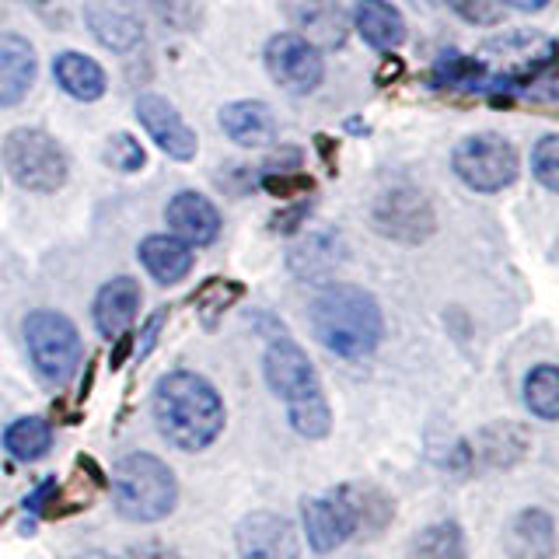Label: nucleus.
I'll return each instance as SVG.
<instances>
[{
	"mask_svg": "<svg viewBox=\"0 0 559 559\" xmlns=\"http://www.w3.org/2000/svg\"><path fill=\"white\" fill-rule=\"evenodd\" d=\"M102 157H105V165H112L116 171H140L147 165L144 147H140L136 136H130V133H112Z\"/></svg>",
	"mask_w": 559,
	"mask_h": 559,
	"instance_id": "c85d7f7f",
	"label": "nucleus"
},
{
	"mask_svg": "<svg viewBox=\"0 0 559 559\" xmlns=\"http://www.w3.org/2000/svg\"><path fill=\"white\" fill-rule=\"evenodd\" d=\"M301 521H305L308 546L314 552H332V549H340L343 542L357 538L354 514H349V507H346L340 489H332V493H325V497L301 500Z\"/></svg>",
	"mask_w": 559,
	"mask_h": 559,
	"instance_id": "9b49d317",
	"label": "nucleus"
},
{
	"mask_svg": "<svg viewBox=\"0 0 559 559\" xmlns=\"http://www.w3.org/2000/svg\"><path fill=\"white\" fill-rule=\"evenodd\" d=\"M308 200H297L290 210H284V214H276L273 217V231H284V235H290V231H297L301 227V221L308 217Z\"/></svg>",
	"mask_w": 559,
	"mask_h": 559,
	"instance_id": "f704fd0d",
	"label": "nucleus"
},
{
	"mask_svg": "<svg viewBox=\"0 0 559 559\" xmlns=\"http://www.w3.org/2000/svg\"><path fill=\"white\" fill-rule=\"evenodd\" d=\"M454 175L476 192H500L518 179V151L500 133L465 136L454 147Z\"/></svg>",
	"mask_w": 559,
	"mask_h": 559,
	"instance_id": "0eeeda50",
	"label": "nucleus"
},
{
	"mask_svg": "<svg viewBox=\"0 0 559 559\" xmlns=\"http://www.w3.org/2000/svg\"><path fill=\"white\" fill-rule=\"evenodd\" d=\"M57 493H60V489H57V479H46L39 489H35V493L28 497V514H46V503L49 500H57Z\"/></svg>",
	"mask_w": 559,
	"mask_h": 559,
	"instance_id": "c9c22d12",
	"label": "nucleus"
},
{
	"mask_svg": "<svg viewBox=\"0 0 559 559\" xmlns=\"http://www.w3.org/2000/svg\"><path fill=\"white\" fill-rule=\"evenodd\" d=\"M371 221L384 238L402 241V245L427 241L437 227L430 200L413 186H399V189L384 192V197H378Z\"/></svg>",
	"mask_w": 559,
	"mask_h": 559,
	"instance_id": "6e6552de",
	"label": "nucleus"
},
{
	"mask_svg": "<svg viewBox=\"0 0 559 559\" xmlns=\"http://www.w3.org/2000/svg\"><path fill=\"white\" fill-rule=\"evenodd\" d=\"M235 546L241 559H297L301 542H297L294 524L284 514L255 511L238 521Z\"/></svg>",
	"mask_w": 559,
	"mask_h": 559,
	"instance_id": "9d476101",
	"label": "nucleus"
},
{
	"mask_svg": "<svg viewBox=\"0 0 559 559\" xmlns=\"http://www.w3.org/2000/svg\"><path fill=\"white\" fill-rule=\"evenodd\" d=\"M4 168L11 179L32 192H57L67 182V154L43 130H14L4 140Z\"/></svg>",
	"mask_w": 559,
	"mask_h": 559,
	"instance_id": "423d86ee",
	"label": "nucleus"
},
{
	"mask_svg": "<svg viewBox=\"0 0 559 559\" xmlns=\"http://www.w3.org/2000/svg\"><path fill=\"white\" fill-rule=\"evenodd\" d=\"M266 67L270 78L294 95L314 92L325 78V63L319 57V49L305 43L301 35H273L266 46Z\"/></svg>",
	"mask_w": 559,
	"mask_h": 559,
	"instance_id": "1a4fd4ad",
	"label": "nucleus"
},
{
	"mask_svg": "<svg viewBox=\"0 0 559 559\" xmlns=\"http://www.w3.org/2000/svg\"><path fill=\"white\" fill-rule=\"evenodd\" d=\"M448 8H454V14H462L472 25H497L503 14L497 0H448Z\"/></svg>",
	"mask_w": 559,
	"mask_h": 559,
	"instance_id": "72a5a7b5",
	"label": "nucleus"
},
{
	"mask_svg": "<svg viewBox=\"0 0 559 559\" xmlns=\"http://www.w3.org/2000/svg\"><path fill=\"white\" fill-rule=\"evenodd\" d=\"M154 424L179 451H203L224 430V399L192 371L165 374L154 389Z\"/></svg>",
	"mask_w": 559,
	"mask_h": 559,
	"instance_id": "f257e3e1",
	"label": "nucleus"
},
{
	"mask_svg": "<svg viewBox=\"0 0 559 559\" xmlns=\"http://www.w3.org/2000/svg\"><path fill=\"white\" fill-rule=\"evenodd\" d=\"M262 189L273 192L280 200H305L308 192L314 189L311 175H305L301 168H290V171H262Z\"/></svg>",
	"mask_w": 559,
	"mask_h": 559,
	"instance_id": "7c9ffc66",
	"label": "nucleus"
},
{
	"mask_svg": "<svg viewBox=\"0 0 559 559\" xmlns=\"http://www.w3.org/2000/svg\"><path fill=\"white\" fill-rule=\"evenodd\" d=\"M221 127L224 133L241 147H270L276 140V122L270 105L262 102H235L221 109Z\"/></svg>",
	"mask_w": 559,
	"mask_h": 559,
	"instance_id": "6ab92c4d",
	"label": "nucleus"
},
{
	"mask_svg": "<svg viewBox=\"0 0 559 559\" xmlns=\"http://www.w3.org/2000/svg\"><path fill=\"white\" fill-rule=\"evenodd\" d=\"M28 357L49 384H67L81 367V336L60 311H32L25 319Z\"/></svg>",
	"mask_w": 559,
	"mask_h": 559,
	"instance_id": "39448f33",
	"label": "nucleus"
},
{
	"mask_svg": "<svg viewBox=\"0 0 559 559\" xmlns=\"http://www.w3.org/2000/svg\"><path fill=\"white\" fill-rule=\"evenodd\" d=\"M140 262L147 266V273L157 280V284H179V280L189 276L192 270V252L189 245L179 241L175 235H151L140 241Z\"/></svg>",
	"mask_w": 559,
	"mask_h": 559,
	"instance_id": "4be33fe9",
	"label": "nucleus"
},
{
	"mask_svg": "<svg viewBox=\"0 0 559 559\" xmlns=\"http://www.w3.org/2000/svg\"><path fill=\"white\" fill-rule=\"evenodd\" d=\"M241 297V284L235 280H210V284L197 294V308L203 311L206 322H214L224 308H231Z\"/></svg>",
	"mask_w": 559,
	"mask_h": 559,
	"instance_id": "c756f323",
	"label": "nucleus"
},
{
	"mask_svg": "<svg viewBox=\"0 0 559 559\" xmlns=\"http://www.w3.org/2000/svg\"><path fill=\"white\" fill-rule=\"evenodd\" d=\"M4 448L17 462H39L52 448V427L43 416H22L4 430Z\"/></svg>",
	"mask_w": 559,
	"mask_h": 559,
	"instance_id": "a878e982",
	"label": "nucleus"
},
{
	"mask_svg": "<svg viewBox=\"0 0 559 559\" xmlns=\"http://www.w3.org/2000/svg\"><path fill=\"white\" fill-rule=\"evenodd\" d=\"M336 489L343 493L349 514H354L357 538H374L378 532L389 528V521L395 514V503L389 493H381V489L371 483H343Z\"/></svg>",
	"mask_w": 559,
	"mask_h": 559,
	"instance_id": "aec40b11",
	"label": "nucleus"
},
{
	"mask_svg": "<svg viewBox=\"0 0 559 559\" xmlns=\"http://www.w3.org/2000/svg\"><path fill=\"white\" fill-rule=\"evenodd\" d=\"M112 503L127 521H162L179 503V483L157 454L136 451L112 468Z\"/></svg>",
	"mask_w": 559,
	"mask_h": 559,
	"instance_id": "20e7f679",
	"label": "nucleus"
},
{
	"mask_svg": "<svg viewBox=\"0 0 559 559\" xmlns=\"http://www.w3.org/2000/svg\"><path fill=\"white\" fill-rule=\"evenodd\" d=\"M524 402L538 419H552L559 416V371L552 364H538L532 367V374L524 378Z\"/></svg>",
	"mask_w": 559,
	"mask_h": 559,
	"instance_id": "cd10ccee",
	"label": "nucleus"
},
{
	"mask_svg": "<svg viewBox=\"0 0 559 559\" xmlns=\"http://www.w3.org/2000/svg\"><path fill=\"white\" fill-rule=\"evenodd\" d=\"M133 559H182V556L168 546H162V542H147V546L133 549Z\"/></svg>",
	"mask_w": 559,
	"mask_h": 559,
	"instance_id": "e433bc0d",
	"label": "nucleus"
},
{
	"mask_svg": "<svg viewBox=\"0 0 559 559\" xmlns=\"http://www.w3.org/2000/svg\"><path fill=\"white\" fill-rule=\"evenodd\" d=\"M409 559H468L465 535L454 521H437L413 538Z\"/></svg>",
	"mask_w": 559,
	"mask_h": 559,
	"instance_id": "bb28decb",
	"label": "nucleus"
},
{
	"mask_svg": "<svg viewBox=\"0 0 559 559\" xmlns=\"http://www.w3.org/2000/svg\"><path fill=\"white\" fill-rule=\"evenodd\" d=\"M354 22H357V32L374 49H395L406 43V22H402V14L389 0H357Z\"/></svg>",
	"mask_w": 559,
	"mask_h": 559,
	"instance_id": "393cba45",
	"label": "nucleus"
},
{
	"mask_svg": "<svg viewBox=\"0 0 559 559\" xmlns=\"http://www.w3.org/2000/svg\"><path fill=\"white\" fill-rule=\"evenodd\" d=\"M532 171L546 189H559V136L556 133L538 140V147L532 151Z\"/></svg>",
	"mask_w": 559,
	"mask_h": 559,
	"instance_id": "2f4dec72",
	"label": "nucleus"
},
{
	"mask_svg": "<svg viewBox=\"0 0 559 559\" xmlns=\"http://www.w3.org/2000/svg\"><path fill=\"white\" fill-rule=\"evenodd\" d=\"M52 78L78 102H98L105 95V70L84 52H60L52 60Z\"/></svg>",
	"mask_w": 559,
	"mask_h": 559,
	"instance_id": "b1692460",
	"label": "nucleus"
},
{
	"mask_svg": "<svg viewBox=\"0 0 559 559\" xmlns=\"http://www.w3.org/2000/svg\"><path fill=\"white\" fill-rule=\"evenodd\" d=\"M78 559H116V556H109V552H84Z\"/></svg>",
	"mask_w": 559,
	"mask_h": 559,
	"instance_id": "58836bf2",
	"label": "nucleus"
},
{
	"mask_svg": "<svg viewBox=\"0 0 559 559\" xmlns=\"http://www.w3.org/2000/svg\"><path fill=\"white\" fill-rule=\"evenodd\" d=\"M311 329L319 343L346 360L374 354L384 336L378 301L354 284H332L311 301Z\"/></svg>",
	"mask_w": 559,
	"mask_h": 559,
	"instance_id": "f03ea898",
	"label": "nucleus"
},
{
	"mask_svg": "<svg viewBox=\"0 0 559 559\" xmlns=\"http://www.w3.org/2000/svg\"><path fill=\"white\" fill-rule=\"evenodd\" d=\"M262 371H266L270 389L287 402L290 427L308 437V441H322L332 430L329 399L322 392V381L308 354L294 340H273L266 357H262Z\"/></svg>",
	"mask_w": 559,
	"mask_h": 559,
	"instance_id": "7ed1b4c3",
	"label": "nucleus"
},
{
	"mask_svg": "<svg viewBox=\"0 0 559 559\" xmlns=\"http://www.w3.org/2000/svg\"><path fill=\"white\" fill-rule=\"evenodd\" d=\"M503 4L518 11H542V8H549V0H503Z\"/></svg>",
	"mask_w": 559,
	"mask_h": 559,
	"instance_id": "4c0bfd02",
	"label": "nucleus"
},
{
	"mask_svg": "<svg viewBox=\"0 0 559 559\" xmlns=\"http://www.w3.org/2000/svg\"><path fill=\"white\" fill-rule=\"evenodd\" d=\"M503 546L511 559H552L556 552V524L542 507L521 511L503 532Z\"/></svg>",
	"mask_w": 559,
	"mask_h": 559,
	"instance_id": "dca6fc26",
	"label": "nucleus"
},
{
	"mask_svg": "<svg viewBox=\"0 0 559 559\" xmlns=\"http://www.w3.org/2000/svg\"><path fill=\"white\" fill-rule=\"evenodd\" d=\"M136 116L140 122H144V130L151 133V140L157 147H162L168 157H175V162H192L197 157V133H192L186 127V119L179 116V109L162 98V95H140L136 98Z\"/></svg>",
	"mask_w": 559,
	"mask_h": 559,
	"instance_id": "f8f14e48",
	"label": "nucleus"
},
{
	"mask_svg": "<svg viewBox=\"0 0 559 559\" xmlns=\"http://www.w3.org/2000/svg\"><path fill=\"white\" fill-rule=\"evenodd\" d=\"M284 11L305 43L325 49H336L346 43L349 17L336 0H284Z\"/></svg>",
	"mask_w": 559,
	"mask_h": 559,
	"instance_id": "4468645a",
	"label": "nucleus"
},
{
	"mask_svg": "<svg viewBox=\"0 0 559 559\" xmlns=\"http://www.w3.org/2000/svg\"><path fill=\"white\" fill-rule=\"evenodd\" d=\"M528 451H532L528 430H524L521 424H511V419H503V424H489L476 437V454H479V462L489 468H511Z\"/></svg>",
	"mask_w": 559,
	"mask_h": 559,
	"instance_id": "412c9836",
	"label": "nucleus"
},
{
	"mask_svg": "<svg viewBox=\"0 0 559 559\" xmlns=\"http://www.w3.org/2000/svg\"><path fill=\"white\" fill-rule=\"evenodd\" d=\"M84 17L87 28L95 32V39L112 52L133 49L140 43V35H144L136 0H87Z\"/></svg>",
	"mask_w": 559,
	"mask_h": 559,
	"instance_id": "ddd939ff",
	"label": "nucleus"
},
{
	"mask_svg": "<svg viewBox=\"0 0 559 559\" xmlns=\"http://www.w3.org/2000/svg\"><path fill=\"white\" fill-rule=\"evenodd\" d=\"M165 217H168V227L175 231V238L186 245H210L221 235L217 206L206 197H200V192H179V197L168 203Z\"/></svg>",
	"mask_w": 559,
	"mask_h": 559,
	"instance_id": "2eb2a0df",
	"label": "nucleus"
},
{
	"mask_svg": "<svg viewBox=\"0 0 559 559\" xmlns=\"http://www.w3.org/2000/svg\"><path fill=\"white\" fill-rule=\"evenodd\" d=\"M136 311H140V284L130 276L109 280L95 297V325L105 340L127 336V329L136 322Z\"/></svg>",
	"mask_w": 559,
	"mask_h": 559,
	"instance_id": "f3484780",
	"label": "nucleus"
},
{
	"mask_svg": "<svg viewBox=\"0 0 559 559\" xmlns=\"http://www.w3.org/2000/svg\"><path fill=\"white\" fill-rule=\"evenodd\" d=\"M35 81V49L22 35H0V109L17 105Z\"/></svg>",
	"mask_w": 559,
	"mask_h": 559,
	"instance_id": "a211bd4d",
	"label": "nucleus"
},
{
	"mask_svg": "<svg viewBox=\"0 0 559 559\" xmlns=\"http://www.w3.org/2000/svg\"><path fill=\"white\" fill-rule=\"evenodd\" d=\"M154 11L168 28L189 32V28L200 25V4H197V0H154Z\"/></svg>",
	"mask_w": 559,
	"mask_h": 559,
	"instance_id": "473e14b6",
	"label": "nucleus"
},
{
	"mask_svg": "<svg viewBox=\"0 0 559 559\" xmlns=\"http://www.w3.org/2000/svg\"><path fill=\"white\" fill-rule=\"evenodd\" d=\"M290 270L301 280H322L346 259L343 238L336 231H314L290 249Z\"/></svg>",
	"mask_w": 559,
	"mask_h": 559,
	"instance_id": "5701e85b",
	"label": "nucleus"
}]
</instances>
